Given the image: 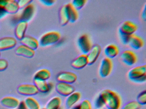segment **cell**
Wrapping results in <instances>:
<instances>
[{
  "label": "cell",
  "instance_id": "obj_10",
  "mask_svg": "<svg viewBox=\"0 0 146 109\" xmlns=\"http://www.w3.org/2000/svg\"><path fill=\"white\" fill-rule=\"evenodd\" d=\"M17 91L20 94L28 97L35 95L39 92L36 86L33 84H21L18 87Z\"/></svg>",
  "mask_w": 146,
  "mask_h": 109
},
{
  "label": "cell",
  "instance_id": "obj_3",
  "mask_svg": "<svg viewBox=\"0 0 146 109\" xmlns=\"http://www.w3.org/2000/svg\"><path fill=\"white\" fill-rule=\"evenodd\" d=\"M61 34L57 31H51L44 33L40 38V44L43 47L53 45L58 43L61 38Z\"/></svg>",
  "mask_w": 146,
  "mask_h": 109
},
{
  "label": "cell",
  "instance_id": "obj_28",
  "mask_svg": "<svg viewBox=\"0 0 146 109\" xmlns=\"http://www.w3.org/2000/svg\"><path fill=\"white\" fill-rule=\"evenodd\" d=\"M28 109H40V106L37 100L31 96H29L25 100Z\"/></svg>",
  "mask_w": 146,
  "mask_h": 109
},
{
  "label": "cell",
  "instance_id": "obj_19",
  "mask_svg": "<svg viewBox=\"0 0 146 109\" xmlns=\"http://www.w3.org/2000/svg\"><path fill=\"white\" fill-rule=\"evenodd\" d=\"M128 44L134 49H139L143 47L144 42L141 37L134 34L130 36Z\"/></svg>",
  "mask_w": 146,
  "mask_h": 109
},
{
  "label": "cell",
  "instance_id": "obj_33",
  "mask_svg": "<svg viewBox=\"0 0 146 109\" xmlns=\"http://www.w3.org/2000/svg\"><path fill=\"white\" fill-rule=\"evenodd\" d=\"M8 66V61L6 59L0 58V71L5 70Z\"/></svg>",
  "mask_w": 146,
  "mask_h": 109
},
{
  "label": "cell",
  "instance_id": "obj_40",
  "mask_svg": "<svg viewBox=\"0 0 146 109\" xmlns=\"http://www.w3.org/2000/svg\"><path fill=\"white\" fill-rule=\"evenodd\" d=\"M1 51H0V56H1Z\"/></svg>",
  "mask_w": 146,
  "mask_h": 109
},
{
  "label": "cell",
  "instance_id": "obj_23",
  "mask_svg": "<svg viewBox=\"0 0 146 109\" xmlns=\"http://www.w3.org/2000/svg\"><path fill=\"white\" fill-rule=\"evenodd\" d=\"M20 41L22 44L35 50L37 49L40 45L39 41L36 37L31 36H25Z\"/></svg>",
  "mask_w": 146,
  "mask_h": 109
},
{
  "label": "cell",
  "instance_id": "obj_38",
  "mask_svg": "<svg viewBox=\"0 0 146 109\" xmlns=\"http://www.w3.org/2000/svg\"><path fill=\"white\" fill-rule=\"evenodd\" d=\"M46 109V108H42V109Z\"/></svg>",
  "mask_w": 146,
  "mask_h": 109
},
{
  "label": "cell",
  "instance_id": "obj_4",
  "mask_svg": "<svg viewBox=\"0 0 146 109\" xmlns=\"http://www.w3.org/2000/svg\"><path fill=\"white\" fill-rule=\"evenodd\" d=\"M20 9L18 1L15 0H0V14H16Z\"/></svg>",
  "mask_w": 146,
  "mask_h": 109
},
{
  "label": "cell",
  "instance_id": "obj_14",
  "mask_svg": "<svg viewBox=\"0 0 146 109\" xmlns=\"http://www.w3.org/2000/svg\"><path fill=\"white\" fill-rule=\"evenodd\" d=\"M88 65L87 54H82L74 59L71 63V66L76 70H81Z\"/></svg>",
  "mask_w": 146,
  "mask_h": 109
},
{
  "label": "cell",
  "instance_id": "obj_32",
  "mask_svg": "<svg viewBox=\"0 0 146 109\" xmlns=\"http://www.w3.org/2000/svg\"><path fill=\"white\" fill-rule=\"evenodd\" d=\"M137 101L141 105H144L146 104V91L145 90L140 93L137 97Z\"/></svg>",
  "mask_w": 146,
  "mask_h": 109
},
{
  "label": "cell",
  "instance_id": "obj_1",
  "mask_svg": "<svg viewBox=\"0 0 146 109\" xmlns=\"http://www.w3.org/2000/svg\"><path fill=\"white\" fill-rule=\"evenodd\" d=\"M95 105L97 109L106 106L108 109H119L122 105V99L117 92L106 89L99 94Z\"/></svg>",
  "mask_w": 146,
  "mask_h": 109
},
{
  "label": "cell",
  "instance_id": "obj_37",
  "mask_svg": "<svg viewBox=\"0 0 146 109\" xmlns=\"http://www.w3.org/2000/svg\"><path fill=\"white\" fill-rule=\"evenodd\" d=\"M58 109H63V108H62V107H61H61H60V108H59Z\"/></svg>",
  "mask_w": 146,
  "mask_h": 109
},
{
  "label": "cell",
  "instance_id": "obj_41",
  "mask_svg": "<svg viewBox=\"0 0 146 109\" xmlns=\"http://www.w3.org/2000/svg\"><path fill=\"white\" fill-rule=\"evenodd\" d=\"M18 109V108H17V109Z\"/></svg>",
  "mask_w": 146,
  "mask_h": 109
},
{
  "label": "cell",
  "instance_id": "obj_2",
  "mask_svg": "<svg viewBox=\"0 0 146 109\" xmlns=\"http://www.w3.org/2000/svg\"><path fill=\"white\" fill-rule=\"evenodd\" d=\"M128 76L131 80L135 82H145L146 80V65L133 67L129 71Z\"/></svg>",
  "mask_w": 146,
  "mask_h": 109
},
{
  "label": "cell",
  "instance_id": "obj_17",
  "mask_svg": "<svg viewBox=\"0 0 146 109\" xmlns=\"http://www.w3.org/2000/svg\"><path fill=\"white\" fill-rule=\"evenodd\" d=\"M1 104L4 106L11 109H16L19 105L20 101L17 98L12 96H6L1 100Z\"/></svg>",
  "mask_w": 146,
  "mask_h": 109
},
{
  "label": "cell",
  "instance_id": "obj_36",
  "mask_svg": "<svg viewBox=\"0 0 146 109\" xmlns=\"http://www.w3.org/2000/svg\"><path fill=\"white\" fill-rule=\"evenodd\" d=\"M44 3L47 5H52L55 2V1H53V0H47V1H43Z\"/></svg>",
  "mask_w": 146,
  "mask_h": 109
},
{
  "label": "cell",
  "instance_id": "obj_31",
  "mask_svg": "<svg viewBox=\"0 0 146 109\" xmlns=\"http://www.w3.org/2000/svg\"><path fill=\"white\" fill-rule=\"evenodd\" d=\"M87 2L86 0H73L71 3L77 10H78L82 8Z\"/></svg>",
  "mask_w": 146,
  "mask_h": 109
},
{
  "label": "cell",
  "instance_id": "obj_13",
  "mask_svg": "<svg viewBox=\"0 0 146 109\" xmlns=\"http://www.w3.org/2000/svg\"><path fill=\"white\" fill-rule=\"evenodd\" d=\"M121 58L123 62L128 66L133 65L136 63L137 56L135 53L130 50H125L121 54Z\"/></svg>",
  "mask_w": 146,
  "mask_h": 109
},
{
  "label": "cell",
  "instance_id": "obj_8",
  "mask_svg": "<svg viewBox=\"0 0 146 109\" xmlns=\"http://www.w3.org/2000/svg\"><path fill=\"white\" fill-rule=\"evenodd\" d=\"M113 64L111 59L106 57L102 60L99 69V74L102 77H107L112 71Z\"/></svg>",
  "mask_w": 146,
  "mask_h": 109
},
{
  "label": "cell",
  "instance_id": "obj_25",
  "mask_svg": "<svg viewBox=\"0 0 146 109\" xmlns=\"http://www.w3.org/2000/svg\"><path fill=\"white\" fill-rule=\"evenodd\" d=\"M51 76V72L48 69L43 68L37 71L34 76V79L47 81Z\"/></svg>",
  "mask_w": 146,
  "mask_h": 109
},
{
  "label": "cell",
  "instance_id": "obj_22",
  "mask_svg": "<svg viewBox=\"0 0 146 109\" xmlns=\"http://www.w3.org/2000/svg\"><path fill=\"white\" fill-rule=\"evenodd\" d=\"M60 24L64 26L70 22V15L67 4L63 5L60 9L59 13Z\"/></svg>",
  "mask_w": 146,
  "mask_h": 109
},
{
  "label": "cell",
  "instance_id": "obj_16",
  "mask_svg": "<svg viewBox=\"0 0 146 109\" xmlns=\"http://www.w3.org/2000/svg\"><path fill=\"white\" fill-rule=\"evenodd\" d=\"M34 83L39 92L42 93H49L53 88L52 83L48 82L46 81L34 79Z\"/></svg>",
  "mask_w": 146,
  "mask_h": 109
},
{
  "label": "cell",
  "instance_id": "obj_9",
  "mask_svg": "<svg viewBox=\"0 0 146 109\" xmlns=\"http://www.w3.org/2000/svg\"><path fill=\"white\" fill-rule=\"evenodd\" d=\"M78 79L76 74L70 71L62 72L58 74L57 80L58 82H63L72 84L76 82Z\"/></svg>",
  "mask_w": 146,
  "mask_h": 109
},
{
  "label": "cell",
  "instance_id": "obj_11",
  "mask_svg": "<svg viewBox=\"0 0 146 109\" xmlns=\"http://www.w3.org/2000/svg\"><path fill=\"white\" fill-rule=\"evenodd\" d=\"M56 90L61 96L67 97L75 91V88L72 84L63 82H58L56 84Z\"/></svg>",
  "mask_w": 146,
  "mask_h": 109
},
{
  "label": "cell",
  "instance_id": "obj_39",
  "mask_svg": "<svg viewBox=\"0 0 146 109\" xmlns=\"http://www.w3.org/2000/svg\"><path fill=\"white\" fill-rule=\"evenodd\" d=\"M103 109L102 108H99V109Z\"/></svg>",
  "mask_w": 146,
  "mask_h": 109
},
{
  "label": "cell",
  "instance_id": "obj_26",
  "mask_svg": "<svg viewBox=\"0 0 146 109\" xmlns=\"http://www.w3.org/2000/svg\"><path fill=\"white\" fill-rule=\"evenodd\" d=\"M62 100L59 96L53 97L47 104L46 109H58L61 107Z\"/></svg>",
  "mask_w": 146,
  "mask_h": 109
},
{
  "label": "cell",
  "instance_id": "obj_30",
  "mask_svg": "<svg viewBox=\"0 0 146 109\" xmlns=\"http://www.w3.org/2000/svg\"><path fill=\"white\" fill-rule=\"evenodd\" d=\"M141 105L137 101H130L126 103L122 107L121 109H140Z\"/></svg>",
  "mask_w": 146,
  "mask_h": 109
},
{
  "label": "cell",
  "instance_id": "obj_21",
  "mask_svg": "<svg viewBox=\"0 0 146 109\" xmlns=\"http://www.w3.org/2000/svg\"><path fill=\"white\" fill-rule=\"evenodd\" d=\"M16 53L20 56L27 58H31L35 55V51L34 49L22 44L17 47Z\"/></svg>",
  "mask_w": 146,
  "mask_h": 109
},
{
  "label": "cell",
  "instance_id": "obj_18",
  "mask_svg": "<svg viewBox=\"0 0 146 109\" xmlns=\"http://www.w3.org/2000/svg\"><path fill=\"white\" fill-rule=\"evenodd\" d=\"M28 27L27 21H20L16 27L15 30V35L17 39L21 40L25 36V33Z\"/></svg>",
  "mask_w": 146,
  "mask_h": 109
},
{
  "label": "cell",
  "instance_id": "obj_35",
  "mask_svg": "<svg viewBox=\"0 0 146 109\" xmlns=\"http://www.w3.org/2000/svg\"><path fill=\"white\" fill-rule=\"evenodd\" d=\"M18 109H28L27 105H26V103H25V100L24 101H20Z\"/></svg>",
  "mask_w": 146,
  "mask_h": 109
},
{
  "label": "cell",
  "instance_id": "obj_34",
  "mask_svg": "<svg viewBox=\"0 0 146 109\" xmlns=\"http://www.w3.org/2000/svg\"><path fill=\"white\" fill-rule=\"evenodd\" d=\"M31 2H32V1L31 0H20L18 1L19 6L20 9L23 8Z\"/></svg>",
  "mask_w": 146,
  "mask_h": 109
},
{
  "label": "cell",
  "instance_id": "obj_15",
  "mask_svg": "<svg viewBox=\"0 0 146 109\" xmlns=\"http://www.w3.org/2000/svg\"><path fill=\"white\" fill-rule=\"evenodd\" d=\"M101 51V47L99 44H96L93 46L91 50L87 54L88 65H91L95 63L100 57Z\"/></svg>",
  "mask_w": 146,
  "mask_h": 109
},
{
  "label": "cell",
  "instance_id": "obj_20",
  "mask_svg": "<svg viewBox=\"0 0 146 109\" xmlns=\"http://www.w3.org/2000/svg\"><path fill=\"white\" fill-rule=\"evenodd\" d=\"M82 98V94L79 92L75 91L67 96L66 100V106L68 109L72 108L77 104Z\"/></svg>",
  "mask_w": 146,
  "mask_h": 109
},
{
  "label": "cell",
  "instance_id": "obj_6",
  "mask_svg": "<svg viewBox=\"0 0 146 109\" xmlns=\"http://www.w3.org/2000/svg\"><path fill=\"white\" fill-rule=\"evenodd\" d=\"M35 10V5L31 3L22 9L20 12H18L16 15L17 19L19 21L23 20L28 22L34 15Z\"/></svg>",
  "mask_w": 146,
  "mask_h": 109
},
{
  "label": "cell",
  "instance_id": "obj_5",
  "mask_svg": "<svg viewBox=\"0 0 146 109\" xmlns=\"http://www.w3.org/2000/svg\"><path fill=\"white\" fill-rule=\"evenodd\" d=\"M137 29L138 27L135 23L131 20H126L120 25L119 31L121 37H127L135 34Z\"/></svg>",
  "mask_w": 146,
  "mask_h": 109
},
{
  "label": "cell",
  "instance_id": "obj_12",
  "mask_svg": "<svg viewBox=\"0 0 146 109\" xmlns=\"http://www.w3.org/2000/svg\"><path fill=\"white\" fill-rule=\"evenodd\" d=\"M17 43V38L13 37H5L0 39V51L11 49Z\"/></svg>",
  "mask_w": 146,
  "mask_h": 109
},
{
  "label": "cell",
  "instance_id": "obj_7",
  "mask_svg": "<svg viewBox=\"0 0 146 109\" xmlns=\"http://www.w3.org/2000/svg\"><path fill=\"white\" fill-rule=\"evenodd\" d=\"M78 44L82 54H88L93 47L90 37L87 34H83L78 40Z\"/></svg>",
  "mask_w": 146,
  "mask_h": 109
},
{
  "label": "cell",
  "instance_id": "obj_24",
  "mask_svg": "<svg viewBox=\"0 0 146 109\" xmlns=\"http://www.w3.org/2000/svg\"><path fill=\"white\" fill-rule=\"evenodd\" d=\"M105 54L107 58H113L118 55L119 50L118 47L114 44H110L107 45L104 50Z\"/></svg>",
  "mask_w": 146,
  "mask_h": 109
},
{
  "label": "cell",
  "instance_id": "obj_29",
  "mask_svg": "<svg viewBox=\"0 0 146 109\" xmlns=\"http://www.w3.org/2000/svg\"><path fill=\"white\" fill-rule=\"evenodd\" d=\"M72 109H92V104L88 100H84L73 106Z\"/></svg>",
  "mask_w": 146,
  "mask_h": 109
},
{
  "label": "cell",
  "instance_id": "obj_27",
  "mask_svg": "<svg viewBox=\"0 0 146 109\" xmlns=\"http://www.w3.org/2000/svg\"><path fill=\"white\" fill-rule=\"evenodd\" d=\"M69 10V15H70V22L75 23L79 17L78 10H77L71 3H67Z\"/></svg>",
  "mask_w": 146,
  "mask_h": 109
}]
</instances>
